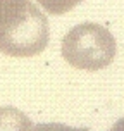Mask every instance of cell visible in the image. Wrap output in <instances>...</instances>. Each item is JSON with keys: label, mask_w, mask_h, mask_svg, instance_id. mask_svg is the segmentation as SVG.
<instances>
[{"label": "cell", "mask_w": 124, "mask_h": 131, "mask_svg": "<svg viewBox=\"0 0 124 131\" xmlns=\"http://www.w3.org/2000/svg\"><path fill=\"white\" fill-rule=\"evenodd\" d=\"M40 5L45 9L48 14L52 16H60V14L69 12L71 9L81 4L83 0H36Z\"/></svg>", "instance_id": "5"}, {"label": "cell", "mask_w": 124, "mask_h": 131, "mask_svg": "<svg viewBox=\"0 0 124 131\" xmlns=\"http://www.w3.org/2000/svg\"><path fill=\"white\" fill-rule=\"evenodd\" d=\"M0 129H7L5 126H10V129H26L22 128V124L31 126L29 121H28L21 112L14 111V109H0Z\"/></svg>", "instance_id": "4"}, {"label": "cell", "mask_w": 124, "mask_h": 131, "mask_svg": "<svg viewBox=\"0 0 124 131\" xmlns=\"http://www.w3.org/2000/svg\"><path fill=\"white\" fill-rule=\"evenodd\" d=\"M29 0H0V26L17 17L26 9Z\"/></svg>", "instance_id": "3"}, {"label": "cell", "mask_w": 124, "mask_h": 131, "mask_svg": "<svg viewBox=\"0 0 124 131\" xmlns=\"http://www.w3.org/2000/svg\"><path fill=\"white\" fill-rule=\"evenodd\" d=\"M48 45V21L45 14L28 2L26 9L0 26V52L10 57H33Z\"/></svg>", "instance_id": "2"}, {"label": "cell", "mask_w": 124, "mask_h": 131, "mask_svg": "<svg viewBox=\"0 0 124 131\" xmlns=\"http://www.w3.org/2000/svg\"><path fill=\"white\" fill-rule=\"evenodd\" d=\"M117 52L112 33L97 23H81L62 38V57L83 71H100L110 64Z\"/></svg>", "instance_id": "1"}]
</instances>
